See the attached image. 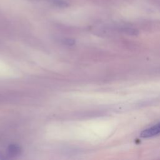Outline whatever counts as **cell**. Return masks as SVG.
<instances>
[{"label": "cell", "mask_w": 160, "mask_h": 160, "mask_svg": "<svg viewBox=\"0 0 160 160\" xmlns=\"http://www.w3.org/2000/svg\"><path fill=\"white\" fill-rule=\"evenodd\" d=\"M8 154L11 157L16 156L21 153V149L17 144H11L8 148Z\"/></svg>", "instance_id": "obj_2"}, {"label": "cell", "mask_w": 160, "mask_h": 160, "mask_svg": "<svg viewBox=\"0 0 160 160\" xmlns=\"http://www.w3.org/2000/svg\"><path fill=\"white\" fill-rule=\"evenodd\" d=\"M29 1H31V2H39V1H41L42 0H28Z\"/></svg>", "instance_id": "obj_4"}, {"label": "cell", "mask_w": 160, "mask_h": 160, "mask_svg": "<svg viewBox=\"0 0 160 160\" xmlns=\"http://www.w3.org/2000/svg\"><path fill=\"white\" fill-rule=\"evenodd\" d=\"M160 134V122L156 124L155 125L143 130L140 136L143 138H148L153 137Z\"/></svg>", "instance_id": "obj_1"}, {"label": "cell", "mask_w": 160, "mask_h": 160, "mask_svg": "<svg viewBox=\"0 0 160 160\" xmlns=\"http://www.w3.org/2000/svg\"><path fill=\"white\" fill-rule=\"evenodd\" d=\"M64 42H65L66 44L70 45V46L73 45L74 44V40L72 39H66L64 40Z\"/></svg>", "instance_id": "obj_3"}]
</instances>
